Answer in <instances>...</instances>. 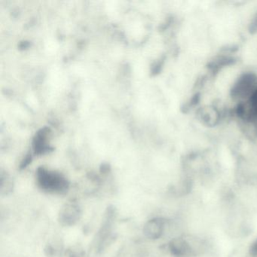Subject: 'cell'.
Returning <instances> with one entry per match:
<instances>
[{
	"instance_id": "cell-1",
	"label": "cell",
	"mask_w": 257,
	"mask_h": 257,
	"mask_svg": "<svg viewBox=\"0 0 257 257\" xmlns=\"http://www.w3.org/2000/svg\"><path fill=\"white\" fill-rule=\"evenodd\" d=\"M37 181L40 189L50 193L64 194L68 191V180L59 173L40 168L37 172Z\"/></svg>"
},
{
	"instance_id": "cell-2",
	"label": "cell",
	"mask_w": 257,
	"mask_h": 257,
	"mask_svg": "<svg viewBox=\"0 0 257 257\" xmlns=\"http://www.w3.org/2000/svg\"><path fill=\"white\" fill-rule=\"evenodd\" d=\"M256 88L257 75L246 72L236 79L230 90V95L234 99L249 98Z\"/></svg>"
},
{
	"instance_id": "cell-3",
	"label": "cell",
	"mask_w": 257,
	"mask_h": 257,
	"mask_svg": "<svg viewBox=\"0 0 257 257\" xmlns=\"http://www.w3.org/2000/svg\"><path fill=\"white\" fill-rule=\"evenodd\" d=\"M81 216L79 206L68 203L61 208L59 213V221L64 225H73L79 221Z\"/></svg>"
},
{
	"instance_id": "cell-4",
	"label": "cell",
	"mask_w": 257,
	"mask_h": 257,
	"mask_svg": "<svg viewBox=\"0 0 257 257\" xmlns=\"http://www.w3.org/2000/svg\"><path fill=\"white\" fill-rule=\"evenodd\" d=\"M169 247L171 253L176 256H190L194 254V249L192 245L183 237L173 239L170 243Z\"/></svg>"
},
{
	"instance_id": "cell-5",
	"label": "cell",
	"mask_w": 257,
	"mask_h": 257,
	"mask_svg": "<svg viewBox=\"0 0 257 257\" xmlns=\"http://www.w3.org/2000/svg\"><path fill=\"white\" fill-rule=\"evenodd\" d=\"M165 225V220L162 218H154L150 219L144 225V234L148 238L153 239V240L159 238L164 233Z\"/></svg>"
},
{
	"instance_id": "cell-6",
	"label": "cell",
	"mask_w": 257,
	"mask_h": 257,
	"mask_svg": "<svg viewBox=\"0 0 257 257\" xmlns=\"http://www.w3.org/2000/svg\"><path fill=\"white\" fill-rule=\"evenodd\" d=\"M236 61H237V60L233 57H219V58L210 61L207 64V67L212 73H216L223 67L235 64Z\"/></svg>"
},
{
	"instance_id": "cell-7",
	"label": "cell",
	"mask_w": 257,
	"mask_h": 257,
	"mask_svg": "<svg viewBox=\"0 0 257 257\" xmlns=\"http://www.w3.org/2000/svg\"><path fill=\"white\" fill-rule=\"evenodd\" d=\"M245 121L257 123V88L248 99V108Z\"/></svg>"
},
{
	"instance_id": "cell-8",
	"label": "cell",
	"mask_w": 257,
	"mask_h": 257,
	"mask_svg": "<svg viewBox=\"0 0 257 257\" xmlns=\"http://www.w3.org/2000/svg\"><path fill=\"white\" fill-rule=\"evenodd\" d=\"M248 30H249V34H257V13L255 15V16H254L252 20L251 21L250 24H249V28H248Z\"/></svg>"
},
{
	"instance_id": "cell-9",
	"label": "cell",
	"mask_w": 257,
	"mask_h": 257,
	"mask_svg": "<svg viewBox=\"0 0 257 257\" xmlns=\"http://www.w3.org/2000/svg\"><path fill=\"white\" fill-rule=\"evenodd\" d=\"M200 100H201V95H200L199 93H197V94H195V95L191 98V100L189 101L188 106H189V107L195 106V105L199 103Z\"/></svg>"
},
{
	"instance_id": "cell-10",
	"label": "cell",
	"mask_w": 257,
	"mask_h": 257,
	"mask_svg": "<svg viewBox=\"0 0 257 257\" xmlns=\"http://www.w3.org/2000/svg\"><path fill=\"white\" fill-rule=\"evenodd\" d=\"M249 254L252 256H257V240L252 242V244L249 246Z\"/></svg>"
}]
</instances>
